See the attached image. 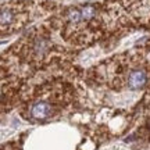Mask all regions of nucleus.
<instances>
[{"label":"nucleus","mask_w":150,"mask_h":150,"mask_svg":"<svg viewBox=\"0 0 150 150\" xmlns=\"http://www.w3.org/2000/svg\"><path fill=\"white\" fill-rule=\"evenodd\" d=\"M52 115V106L46 102H36L31 107V117L35 120H46Z\"/></svg>","instance_id":"nucleus-1"},{"label":"nucleus","mask_w":150,"mask_h":150,"mask_svg":"<svg viewBox=\"0 0 150 150\" xmlns=\"http://www.w3.org/2000/svg\"><path fill=\"white\" fill-rule=\"evenodd\" d=\"M146 82H147V75L142 70L132 71L128 78V85L131 89H140L146 85Z\"/></svg>","instance_id":"nucleus-2"},{"label":"nucleus","mask_w":150,"mask_h":150,"mask_svg":"<svg viewBox=\"0 0 150 150\" xmlns=\"http://www.w3.org/2000/svg\"><path fill=\"white\" fill-rule=\"evenodd\" d=\"M81 13H82V20H89V18H92V17L95 16V8L93 7H91V6H86V7H83L82 10H81Z\"/></svg>","instance_id":"nucleus-3"},{"label":"nucleus","mask_w":150,"mask_h":150,"mask_svg":"<svg viewBox=\"0 0 150 150\" xmlns=\"http://www.w3.org/2000/svg\"><path fill=\"white\" fill-rule=\"evenodd\" d=\"M11 18H13V13H11L8 8H3L1 10V24L6 25V24H8L11 21Z\"/></svg>","instance_id":"nucleus-4"},{"label":"nucleus","mask_w":150,"mask_h":150,"mask_svg":"<svg viewBox=\"0 0 150 150\" xmlns=\"http://www.w3.org/2000/svg\"><path fill=\"white\" fill-rule=\"evenodd\" d=\"M68 20L72 22H78L82 20V13L81 10H71L70 14H68Z\"/></svg>","instance_id":"nucleus-5"},{"label":"nucleus","mask_w":150,"mask_h":150,"mask_svg":"<svg viewBox=\"0 0 150 150\" xmlns=\"http://www.w3.org/2000/svg\"><path fill=\"white\" fill-rule=\"evenodd\" d=\"M47 50V42L46 40H38L36 43H35V52L36 53H45Z\"/></svg>","instance_id":"nucleus-6"}]
</instances>
